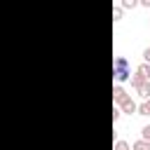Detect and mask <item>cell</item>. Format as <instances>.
<instances>
[{
    "mask_svg": "<svg viewBox=\"0 0 150 150\" xmlns=\"http://www.w3.org/2000/svg\"><path fill=\"white\" fill-rule=\"evenodd\" d=\"M131 150H150V141H145V138H138V141L131 145Z\"/></svg>",
    "mask_w": 150,
    "mask_h": 150,
    "instance_id": "obj_6",
    "label": "cell"
},
{
    "mask_svg": "<svg viewBox=\"0 0 150 150\" xmlns=\"http://www.w3.org/2000/svg\"><path fill=\"white\" fill-rule=\"evenodd\" d=\"M136 91H138V96H141V98H150V80L141 82V84L136 87Z\"/></svg>",
    "mask_w": 150,
    "mask_h": 150,
    "instance_id": "obj_4",
    "label": "cell"
},
{
    "mask_svg": "<svg viewBox=\"0 0 150 150\" xmlns=\"http://www.w3.org/2000/svg\"><path fill=\"white\" fill-rule=\"evenodd\" d=\"M115 150H131V145H129L127 141H122V138H117V141H115Z\"/></svg>",
    "mask_w": 150,
    "mask_h": 150,
    "instance_id": "obj_10",
    "label": "cell"
},
{
    "mask_svg": "<svg viewBox=\"0 0 150 150\" xmlns=\"http://www.w3.org/2000/svg\"><path fill=\"white\" fill-rule=\"evenodd\" d=\"M148 9H150V7H148Z\"/></svg>",
    "mask_w": 150,
    "mask_h": 150,
    "instance_id": "obj_17",
    "label": "cell"
},
{
    "mask_svg": "<svg viewBox=\"0 0 150 150\" xmlns=\"http://www.w3.org/2000/svg\"><path fill=\"white\" fill-rule=\"evenodd\" d=\"M141 138H145V141H150V124H145V127L141 129Z\"/></svg>",
    "mask_w": 150,
    "mask_h": 150,
    "instance_id": "obj_12",
    "label": "cell"
},
{
    "mask_svg": "<svg viewBox=\"0 0 150 150\" xmlns=\"http://www.w3.org/2000/svg\"><path fill=\"white\" fill-rule=\"evenodd\" d=\"M136 70H138V73H141L143 77H148V80H150V63H145V61H143V63H141V66H138Z\"/></svg>",
    "mask_w": 150,
    "mask_h": 150,
    "instance_id": "obj_8",
    "label": "cell"
},
{
    "mask_svg": "<svg viewBox=\"0 0 150 150\" xmlns=\"http://www.w3.org/2000/svg\"><path fill=\"white\" fill-rule=\"evenodd\" d=\"M115 68H129V61H127L124 56H117V59H115Z\"/></svg>",
    "mask_w": 150,
    "mask_h": 150,
    "instance_id": "obj_11",
    "label": "cell"
},
{
    "mask_svg": "<svg viewBox=\"0 0 150 150\" xmlns=\"http://www.w3.org/2000/svg\"><path fill=\"white\" fill-rule=\"evenodd\" d=\"M120 7L122 9H134V7H138V0H120Z\"/></svg>",
    "mask_w": 150,
    "mask_h": 150,
    "instance_id": "obj_9",
    "label": "cell"
},
{
    "mask_svg": "<svg viewBox=\"0 0 150 150\" xmlns=\"http://www.w3.org/2000/svg\"><path fill=\"white\" fill-rule=\"evenodd\" d=\"M143 61H145V63H150V47H145V49H143Z\"/></svg>",
    "mask_w": 150,
    "mask_h": 150,
    "instance_id": "obj_15",
    "label": "cell"
},
{
    "mask_svg": "<svg viewBox=\"0 0 150 150\" xmlns=\"http://www.w3.org/2000/svg\"><path fill=\"white\" fill-rule=\"evenodd\" d=\"M138 5H143V7H150V0H138Z\"/></svg>",
    "mask_w": 150,
    "mask_h": 150,
    "instance_id": "obj_16",
    "label": "cell"
},
{
    "mask_svg": "<svg viewBox=\"0 0 150 150\" xmlns=\"http://www.w3.org/2000/svg\"><path fill=\"white\" fill-rule=\"evenodd\" d=\"M127 96H129V94L124 91V87H122V84H115V87H112V101H115L117 105H120V103H122Z\"/></svg>",
    "mask_w": 150,
    "mask_h": 150,
    "instance_id": "obj_2",
    "label": "cell"
},
{
    "mask_svg": "<svg viewBox=\"0 0 150 150\" xmlns=\"http://www.w3.org/2000/svg\"><path fill=\"white\" fill-rule=\"evenodd\" d=\"M145 80H148V77H143V75H141V73H138V70H136V75H131V87H134V89H136V87H138V84H141V82H145Z\"/></svg>",
    "mask_w": 150,
    "mask_h": 150,
    "instance_id": "obj_7",
    "label": "cell"
},
{
    "mask_svg": "<svg viewBox=\"0 0 150 150\" xmlns=\"http://www.w3.org/2000/svg\"><path fill=\"white\" fill-rule=\"evenodd\" d=\"M120 115H122V110H120V108H112V122H117Z\"/></svg>",
    "mask_w": 150,
    "mask_h": 150,
    "instance_id": "obj_14",
    "label": "cell"
},
{
    "mask_svg": "<svg viewBox=\"0 0 150 150\" xmlns=\"http://www.w3.org/2000/svg\"><path fill=\"white\" fill-rule=\"evenodd\" d=\"M136 112H138V115H145V117H148V115H150V98H143V103H141V105L136 108Z\"/></svg>",
    "mask_w": 150,
    "mask_h": 150,
    "instance_id": "obj_5",
    "label": "cell"
},
{
    "mask_svg": "<svg viewBox=\"0 0 150 150\" xmlns=\"http://www.w3.org/2000/svg\"><path fill=\"white\" fill-rule=\"evenodd\" d=\"M122 19V7H115L112 9V21H120Z\"/></svg>",
    "mask_w": 150,
    "mask_h": 150,
    "instance_id": "obj_13",
    "label": "cell"
},
{
    "mask_svg": "<svg viewBox=\"0 0 150 150\" xmlns=\"http://www.w3.org/2000/svg\"><path fill=\"white\" fill-rule=\"evenodd\" d=\"M112 75H115V80H117V82H127V80L131 77L129 68H115V70H112Z\"/></svg>",
    "mask_w": 150,
    "mask_h": 150,
    "instance_id": "obj_3",
    "label": "cell"
},
{
    "mask_svg": "<svg viewBox=\"0 0 150 150\" xmlns=\"http://www.w3.org/2000/svg\"><path fill=\"white\" fill-rule=\"evenodd\" d=\"M136 108H138V105H136V101H134L131 96H127V98L120 103V110H122L124 115H134V112H136Z\"/></svg>",
    "mask_w": 150,
    "mask_h": 150,
    "instance_id": "obj_1",
    "label": "cell"
}]
</instances>
